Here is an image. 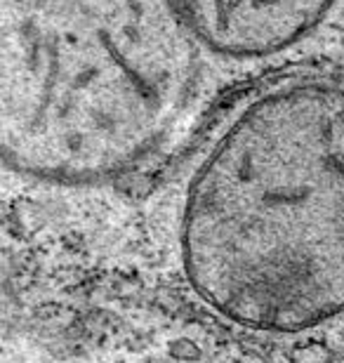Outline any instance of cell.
Listing matches in <instances>:
<instances>
[{"mask_svg":"<svg viewBox=\"0 0 344 363\" xmlns=\"http://www.w3.org/2000/svg\"><path fill=\"white\" fill-rule=\"evenodd\" d=\"M189 24L217 52L272 55L299 40L335 0H174Z\"/></svg>","mask_w":344,"mask_h":363,"instance_id":"cell-3","label":"cell"},{"mask_svg":"<svg viewBox=\"0 0 344 363\" xmlns=\"http://www.w3.org/2000/svg\"><path fill=\"white\" fill-rule=\"evenodd\" d=\"M201 38L174 0H0V142L14 172L101 182L192 101Z\"/></svg>","mask_w":344,"mask_h":363,"instance_id":"cell-2","label":"cell"},{"mask_svg":"<svg viewBox=\"0 0 344 363\" xmlns=\"http://www.w3.org/2000/svg\"><path fill=\"white\" fill-rule=\"evenodd\" d=\"M182 255L203 300L297 333L344 311V88L295 83L240 111L192 179Z\"/></svg>","mask_w":344,"mask_h":363,"instance_id":"cell-1","label":"cell"},{"mask_svg":"<svg viewBox=\"0 0 344 363\" xmlns=\"http://www.w3.org/2000/svg\"><path fill=\"white\" fill-rule=\"evenodd\" d=\"M288 359L292 363H333L335 352L321 342H306L302 347H295V350L288 354Z\"/></svg>","mask_w":344,"mask_h":363,"instance_id":"cell-4","label":"cell"},{"mask_svg":"<svg viewBox=\"0 0 344 363\" xmlns=\"http://www.w3.org/2000/svg\"><path fill=\"white\" fill-rule=\"evenodd\" d=\"M167 352H170L172 359L177 361H199L201 359V350L194 340L189 337H174L167 342Z\"/></svg>","mask_w":344,"mask_h":363,"instance_id":"cell-5","label":"cell"}]
</instances>
